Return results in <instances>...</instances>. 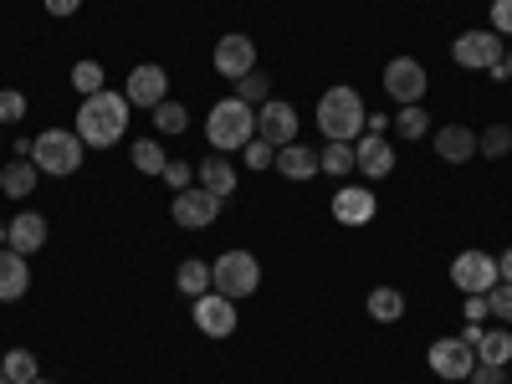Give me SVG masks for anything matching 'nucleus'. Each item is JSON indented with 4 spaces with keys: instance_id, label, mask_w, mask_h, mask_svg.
Masks as SVG:
<instances>
[{
    "instance_id": "obj_1",
    "label": "nucleus",
    "mask_w": 512,
    "mask_h": 384,
    "mask_svg": "<svg viewBox=\"0 0 512 384\" xmlns=\"http://www.w3.org/2000/svg\"><path fill=\"white\" fill-rule=\"evenodd\" d=\"M128 103L123 93H93V98H82V108H77V123H72V134L88 144V149H113L123 134H128Z\"/></svg>"
},
{
    "instance_id": "obj_2",
    "label": "nucleus",
    "mask_w": 512,
    "mask_h": 384,
    "mask_svg": "<svg viewBox=\"0 0 512 384\" xmlns=\"http://www.w3.org/2000/svg\"><path fill=\"white\" fill-rule=\"evenodd\" d=\"M205 139L216 154H236L256 139V108H246L241 98H221L205 113Z\"/></svg>"
},
{
    "instance_id": "obj_3",
    "label": "nucleus",
    "mask_w": 512,
    "mask_h": 384,
    "mask_svg": "<svg viewBox=\"0 0 512 384\" xmlns=\"http://www.w3.org/2000/svg\"><path fill=\"white\" fill-rule=\"evenodd\" d=\"M318 128H323V139H338V144H354L359 134H364V98L354 93V88H344V82H338V88H328L323 98H318Z\"/></svg>"
},
{
    "instance_id": "obj_4",
    "label": "nucleus",
    "mask_w": 512,
    "mask_h": 384,
    "mask_svg": "<svg viewBox=\"0 0 512 384\" xmlns=\"http://www.w3.org/2000/svg\"><path fill=\"white\" fill-rule=\"evenodd\" d=\"M82 154H88V144H82L72 128H47V134L31 139V164L41 169V175H57V180L77 175Z\"/></svg>"
},
{
    "instance_id": "obj_5",
    "label": "nucleus",
    "mask_w": 512,
    "mask_h": 384,
    "mask_svg": "<svg viewBox=\"0 0 512 384\" xmlns=\"http://www.w3.org/2000/svg\"><path fill=\"white\" fill-rule=\"evenodd\" d=\"M210 287H216L221 297H231V303H241V297H251L256 287H262V262H256L251 251H221L216 267H210Z\"/></svg>"
},
{
    "instance_id": "obj_6",
    "label": "nucleus",
    "mask_w": 512,
    "mask_h": 384,
    "mask_svg": "<svg viewBox=\"0 0 512 384\" xmlns=\"http://www.w3.org/2000/svg\"><path fill=\"white\" fill-rule=\"evenodd\" d=\"M451 57H456V67H466V72H497L507 52H502V36H497V31H461L456 47H451Z\"/></svg>"
},
{
    "instance_id": "obj_7",
    "label": "nucleus",
    "mask_w": 512,
    "mask_h": 384,
    "mask_svg": "<svg viewBox=\"0 0 512 384\" xmlns=\"http://www.w3.org/2000/svg\"><path fill=\"white\" fill-rule=\"evenodd\" d=\"M425 364H431V374H436V379L461 384V379H472V369H477V349L466 344L461 333H456V338H436L431 354H425Z\"/></svg>"
},
{
    "instance_id": "obj_8",
    "label": "nucleus",
    "mask_w": 512,
    "mask_h": 384,
    "mask_svg": "<svg viewBox=\"0 0 512 384\" xmlns=\"http://www.w3.org/2000/svg\"><path fill=\"white\" fill-rule=\"evenodd\" d=\"M451 282H456V292H492L497 282H502V272H497V256L492 251H461L456 262H451Z\"/></svg>"
},
{
    "instance_id": "obj_9",
    "label": "nucleus",
    "mask_w": 512,
    "mask_h": 384,
    "mask_svg": "<svg viewBox=\"0 0 512 384\" xmlns=\"http://www.w3.org/2000/svg\"><path fill=\"white\" fill-rule=\"evenodd\" d=\"M190 318H195V328H200L205 338H231V333H236V323H241L236 303H231V297H221L216 287H210V292H200V297H195V308H190Z\"/></svg>"
},
{
    "instance_id": "obj_10",
    "label": "nucleus",
    "mask_w": 512,
    "mask_h": 384,
    "mask_svg": "<svg viewBox=\"0 0 512 384\" xmlns=\"http://www.w3.org/2000/svg\"><path fill=\"white\" fill-rule=\"evenodd\" d=\"M221 205H226V200H216L210 190L190 185V190H180L175 200H169V216H175V226H185V231H205V226H216Z\"/></svg>"
},
{
    "instance_id": "obj_11",
    "label": "nucleus",
    "mask_w": 512,
    "mask_h": 384,
    "mask_svg": "<svg viewBox=\"0 0 512 384\" xmlns=\"http://www.w3.org/2000/svg\"><path fill=\"white\" fill-rule=\"evenodd\" d=\"M425 88H431V77H425V67L415 57H395L390 67H384V93H390L400 108L425 103Z\"/></svg>"
},
{
    "instance_id": "obj_12",
    "label": "nucleus",
    "mask_w": 512,
    "mask_h": 384,
    "mask_svg": "<svg viewBox=\"0 0 512 384\" xmlns=\"http://www.w3.org/2000/svg\"><path fill=\"white\" fill-rule=\"evenodd\" d=\"M256 139H267L272 149L297 144V108L282 103V98H267L262 108H256Z\"/></svg>"
},
{
    "instance_id": "obj_13",
    "label": "nucleus",
    "mask_w": 512,
    "mask_h": 384,
    "mask_svg": "<svg viewBox=\"0 0 512 384\" xmlns=\"http://www.w3.org/2000/svg\"><path fill=\"white\" fill-rule=\"evenodd\" d=\"M164 93H169V72L159 62H139L134 72H128V82H123V98L134 108H159Z\"/></svg>"
},
{
    "instance_id": "obj_14",
    "label": "nucleus",
    "mask_w": 512,
    "mask_h": 384,
    "mask_svg": "<svg viewBox=\"0 0 512 384\" xmlns=\"http://www.w3.org/2000/svg\"><path fill=\"white\" fill-rule=\"evenodd\" d=\"M251 67H256V41H251L246 31H231V36L216 41V72H221V77L236 82V77H246Z\"/></svg>"
},
{
    "instance_id": "obj_15",
    "label": "nucleus",
    "mask_w": 512,
    "mask_h": 384,
    "mask_svg": "<svg viewBox=\"0 0 512 384\" xmlns=\"http://www.w3.org/2000/svg\"><path fill=\"white\" fill-rule=\"evenodd\" d=\"M333 221L338 226H369L374 221V210H379V200H374V190H364V185H344L333 195Z\"/></svg>"
},
{
    "instance_id": "obj_16",
    "label": "nucleus",
    "mask_w": 512,
    "mask_h": 384,
    "mask_svg": "<svg viewBox=\"0 0 512 384\" xmlns=\"http://www.w3.org/2000/svg\"><path fill=\"white\" fill-rule=\"evenodd\" d=\"M277 175L282 180H292V185H303V180H313V175H323V169H318V149H308L303 139H297V144H282L277 149Z\"/></svg>"
},
{
    "instance_id": "obj_17",
    "label": "nucleus",
    "mask_w": 512,
    "mask_h": 384,
    "mask_svg": "<svg viewBox=\"0 0 512 384\" xmlns=\"http://www.w3.org/2000/svg\"><path fill=\"white\" fill-rule=\"evenodd\" d=\"M354 169H359L364 180H384V175L395 169V149L384 144L379 134H364V139L354 144Z\"/></svg>"
},
{
    "instance_id": "obj_18",
    "label": "nucleus",
    "mask_w": 512,
    "mask_h": 384,
    "mask_svg": "<svg viewBox=\"0 0 512 384\" xmlns=\"http://www.w3.org/2000/svg\"><path fill=\"white\" fill-rule=\"evenodd\" d=\"M31 292V267H26V256L11 251V246H0V303H16V297Z\"/></svg>"
},
{
    "instance_id": "obj_19",
    "label": "nucleus",
    "mask_w": 512,
    "mask_h": 384,
    "mask_svg": "<svg viewBox=\"0 0 512 384\" xmlns=\"http://www.w3.org/2000/svg\"><path fill=\"white\" fill-rule=\"evenodd\" d=\"M436 154L446 159V164H466V159H477V134L466 123H446V128H436Z\"/></svg>"
},
{
    "instance_id": "obj_20",
    "label": "nucleus",
    "mask_w": 512,
    "mask_h": 384,
    "mask_svg": "<svg viewBox=\"0 0 512 384\" xmlns=\"http://www.w3.org/2000/svg\"><path fill=\"white\" fill-rule=\"evenodd\" d=\"M195 180H200V190H210L216 200H226V195H236V164H231L226 154H210V159L195 164Z\"/></svg>"
},
{
    "instance_id": "obj_21",
    "label": "nucleus",
    "mask_w": 512,
    "mask_h": 384,
    "mask_svg": "<svg viewBox=\"0 0 512 384\" xmlns=\"http://www.w3.org/2000/svg\"><path fill=\"white\" fill-rule=\"evenodd\" d=\"M6 246H11V251H21V256L41 251V246H47V221H41L36 210H21V216L6 226Z\"/></svg>"
},
{
    "instance_id": "obj_22",
    "label": "nucleus",
    "mask_w": 512,
    "mask_h": 384,
    "mask_svg": "<svg viewBox=\"0 0 512 384\" xmlns=\"http://www.w3.org/2000/svg\"><path fill=\"white\" fill-rule=\"evenodd\" d=\"M36 175H41V169L31 159H11L6 169H0V190H6L11 200H26L36 190Z\"/></svg>"
},
{
    "instance_id": "obj_23",
    "label": "nucleus",
    "mask_w": 512,
    "mask_h": 384,
    "mask_svg": "<svg viewBox=\"0 0 512 384\" xmlns=\"http://www.w3.org/2000/svg\"><path fill=\"white\" fill-rule=\"evenodd\" d=\"M364 308H369L374 323H400V318H405V292H400V287H374Z\"/></svg>"
},
{
    "instance_id": "obj_24",
    "label": "nucleus",
    "mask_w": 512,
    "mask_h": 384,
    "mask_svg": "<svg viewBox=\"0 0 512 384\" xmlns=\"http://www.w3.org/2000/svg\"><path fill=\"white\" fill-rule=\"evenodd\" d=\"M512 359V328H482V344H477V364H502L507 369Z\"/></svg>"
},
{
    "instance_id": "obj_25",
    "label": "nucleus",
    "mask_w": 512,
    "mask_h": 384,
    "mask_svg": "<svg viewBox=\"0 0 512 384\" xmlns=\"http://www.w3.org/2000/svg\"><path fill=\"white\" fill-rule=\"evenodd\" d=\"M175 287H180L185 297L210 292V262H200V256H185V262L175 267Z\"/></svg>"
},
{
    "instance_id": "obj_26",
    "label": "nucleus",
    "mask_w": 512,
    "mask_h": 384,
    "mask_svg": "<svg viewBox=\"0 0 512 384\" xmlns=\"http://www.w3.org/2000/svg\"><path fill=\"white\" fill-rule=\"evenodd\" d=\"M395 134H400L405 144H420L425 134H431V113H425V103H410V108L395 113Z\"/></svg>"
},
{
    "instance_id": "obj_27",
    "label": "nucleus",
    "mask_w": 512,
    "mask_h": 384,
    "mask_svg": "<svg viewBox=\"0 0 512 384\" xmlns=\"http://www.w3.org/2000/svg\"><path fill=\"white\" fill-rule=\"evenodd\" d=\"M0 364H6V379H11V384H36V379H41V359H36L31 349L0 354Z\"/></svg>"
},
{
    "instance_id": "obj_28",
    "label": "nucleus",
    "mask_w": 512,
    "mask_h": 384,
    "mask_svg": "<svg viewBox=\"0 0 512 384\" xmlns=\"http://www.w3.org/2000/svg\"><path fill=\"white\" fill-rule=\"evenodd\" d=\"M231 98H241L246 108H262V103L272 98V77H267V72H256V67H251L246 77H236V93H231Z\"/></svg>"
},
{
    "instance_id": "obj_29",
    "label": "nucleus",
    "mask_w": 512,
    "mask_h": 384,
    "mask_svg": "<svg viewBox=\"0 0 512 384\" xmlns=\"http://www.w3.org/2000/svg\"><path fill=\"white\" fill-rule=\"evenodd\" d=\"M318 169L323 175H349L354 169V144H338V139H328V149H318Z\"/></svg>"
},
{
    "instance_id": "obj_30",
    "label": "nucleus",
    "mask_w": 512,
    "mask_h": 384,
    "mask_svg": "<svg viewBox=\"0 0 512 384\" xmlns=\"http://www.w3.org/2000/svg\"><path fill=\"white\" fill-rule=\"evenodd\" d=\"M477 154H487V159H507V154H512V128H507V123L482 128V134H477Z\"/></svg>"
},
{
    "instance_id": "obj_31",
    "label": "nucleus",
    "mask_w": 512,
    "mask_h": 384,
    "mask_svg": "<svg viewBox=\"0 0 512 384\" xmlns=\"http://www.w3.org/2000/svg\"><path fill=\"white\" fill-rule=\"evenodd\" d=\"M128 154H134V169H139V175H164V149L154 144V139H134V149H128Z\"/></svg>"
},
{
    "instance_id": "obj_32",
    "label": "nucleus",
    "mask_w": 512,
    "mask_h": 384,
    "mask_svg": "<svg viewBox=\"0 0 512 384\" xmlns=\"http://www.w3.org/2000/svg\"><path fill=\"white\" fill-rule=\"evenodd\" d=\"M72 88H77L82 98H93V93H103V67H98L93 57H82V62L72 67Z\"/></svg>"
},
{
    "instance_id": "obj_33",
    "label": "nucleus",
    "mask_w": 512,
    "mask_h": 384,
    "mask_svg": "<svg viewBox=\"0 0 512 384\" xmlns=\"http://www.w3.org/2000/svg\"><path fill=\"white\" fill-rule=\"evenodd\" d=\"M154 128H159V134H185V128H190V113H185L180 103L164 98V103L154 108Z\"/></svg>"
},
{
    "instance_id": "obj_34",
    "label": "nucleus",
    "mask_w": 512,
    "mask_h": 384,
    "mask_svg": "<svg viewBox=\"0 0 512 384\" xmlns=\"http://www.w3.org/2000/svg\"><path fill=\"white\" fill-rule=\"evenodd\" d=\"M159 180H164L169 190H175V195H180V190H190V185H195V169H190L185 159H169V164H164V175H159Z\"/></svg>"
},
{
    "instance_id": "obj_35",
    "label": "nucleus",
    "mask_w": 512,
    "mask_h": 384,
    "mask_svg": "<svg viewBox=\"0 0 512 384\" xmlns=\"http://www.w3.org/2000/svg\"><path fill=\"white\" fill-rule=\"evenodd\" d=\"M241 159H246V169H272V164H277V149H272L267 139H251V144L241 149Z\"/></svg>"
},
{
    "instance_id": "obj_36",
    "label": "nucleus",
    "mask_w": 512,
    "mask_h": 384,
    "mask_svg": "<svg viewBox=\"0 0 512 384\" xmlns=\"http://www.w3.org/2000/svg\"><path fill=\"white\" fill-rule=\"evenodd\" d=\"M487 308H492V318L512 323V282H497V287L487 292Z\"/></svg>"
},
{
    "instance_id": "obj_37",
    "label": "nucleus",
    "mask_w": 512,
    "mask_h": 384,
    "mask_svg": "<svg viewBox=\"0 0 512 384\" xmlns=\"http://www.w3.org/2000/svg\"><path fill=\"white\" fill-rule=\"evenodd\" d=\"M21 118H26V93L6 88L0 93V123H21Z\"/></svg>"
},
{
    "instance_id": "obj_38",
    "label": "nucleus",
    "mask_w": 512,
    "mask_h": 384,
    "mask_svg": "<svg viewBox=\"0 0 512 384\" xmlns=\"http://www.w3.org/2000/svg\"><path fill=\"white\" fill-rule=\"evenodd\" d=\"M466 384H512V379H507V369H502V364H477Z\"/></svg>"
},
{
    "instance_id": "obj_39",
    "label": "nucleus",
    "mask_w": 512,
    "mask_h": 384,
    "mask_svg": "<svg viewBox=\"0 0 512 384\" xmlns=\"http://www.w3.org/2000/svg\"><path fill=\"white\" fill-rule=\"evenodd\" d=\"M492 31L512 36V0H492Z\"/></svg>"
},
{
    "instance_id": "obj_40",
    "label": "nucleus",
    "mask_w": 512,
    "mask_h": 384,
    "mask_svg": "<svg viewBox=\"0 0 512 384\" xmlns=\"http://www.w3.org/2000/svg\"><path fill=\"white\" fill-rule=\"evenodd\" d=\"M487 318H492L487 292H472V297H466V323H487Z\"/></svg>"
},
{
    "instance_id": "obj_41",
    "label": "nucleus",
    "mask_w": 512,
    "mask_h": 384,
    "mask_svg": "<svg viewBox=\"0 0 512 384\" xmlns=\"http://www.w3.org/2000/svg\"><path fill=\"white\" fill-rule=\"evenodd\" d=\"M41 6H47V16H77L82 0H41Z\"/></svg>"
},
{
    "instance_id": "obj_42",
    "label": "nucleus",
    "mask_w": 512,
    "mask_h": 384,
    "mask_svg": "<svg viewBox=\"0 0 512 384\" xmlns=\"http://www.w3.org/2000/svg\"><path fill=\"white\" fill-rule=\"evenodd\" d=\"M390 128H395V118H384V113H369V118H364V134H379V139H384Z\"/></svg>"
},
{
    "instance_id": "obj_43",
    "label": "nucleus",
    "mask_w": 512,
    "mask_h": 384,
    "mask_svg": "<svg viewBox=\"0 0 512 384\" xmlns=\"http://www.w3.org/2000/svg\"><path fill=\"white\" fill-rule=\"evenodd\" d=\"M482 328H487V323H466V328H461V338H466V344L477 349V344H482Z\"/></svg>"
},
{
    "instance_id": "obj_44",
    "label": "nucleus",
    "mask_w": 512,
    "mask_h": 384,
    "mask_svg": "<svg viewBox=\"0 0 512 384\" xmlns=\"http://www.w3.org/2000/svg\"><path fill=\"white\" fill-rule=\"evenodd\" d=\"M497 272H502V282H512V246L497 256Z\"/></svg>"
},
{
    "instance_id": "obj_45",
    "label": "nucleus",
    "mask_w": 512,
    "mask_h": 384,
    "mask_svg": "<svg viewBox=\"0 0 512 384\" xmlns=\"http://www.w3.org/2000/svg\"><path fill=\"white\" fill-rule=\"evenodd\" d=\"M492 77H512V52H507V57H502V67H497V72H492Z\"/></svg>"
},
{
    "instance_id": "obj_46",
    "label": "nucleus",
    "mask_w": 512,
    "mask_h": 384,
    "mask_svg": "<svg viewBox=\"0 0 512 384\" xmlns=\"http://www.w3.org/2000/svg\"><path fill=\"white\" fill-rule=\"evenodd\" d=\"M0 246H6V221H0Z\"/></svg>"
},
{
    "instance_id": "obj_47",
    "label": "nucleus",
    "mask_w": 512,
    "mask_h": 384,
    "mask_svg": "<svg viewBox=\"0 0 512 384\" xmlns=\"http://www.w3.org/2000/svg\"><path fill=\"white\" fill-rule=\"evenodd\" d=\"M0 379H6V364H0Z\"/></svg>"
},
{
    "instance_id": "obj_48",
    "label": "nucleus",
    "mask_w": 512,
    "mask_h": 384,
    "mask_svg": "<svg viewBox=\"0 0 512 384\" xmlns=\"http://www.w3.org/2000/svg\"><path fill=\"white\" fill-rule=\"evenodd\" d=\"M36 384H52V379H36Z\"/></svg>"
},
{
    "instance_id": "obj_49",
    "label": "nucleus",
    "mask_w": 512,
    "mask_h": 384,
    "mask_svg": "<svg viewBox=\"0 0 512 384\" xmlns=\"http://www.w3.org/2000/svg\"><path fill=\"white\" fill-rule=\"evenodd\" d=\"M0 384H11V379H0Z\"/></svg>"
}]
</instances>
